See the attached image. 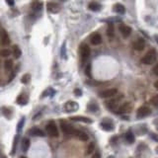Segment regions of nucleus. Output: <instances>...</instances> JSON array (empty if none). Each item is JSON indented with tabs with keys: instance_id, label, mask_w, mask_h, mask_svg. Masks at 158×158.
<instances>
[{
	"instance_id": "f257e3e1",
	"label": "nucleus",
	"mask_w": 158,
	"mask_h": 158,
	"mask_svg": "<svg viewBox=\"0 0 158 158\" xmlns=\"http://www.w3.org/2000/svg\"><path fill=\"white\" fill-rule=\"evenodd\" d=\"M157 59V52L152 48V50H149L147 52L144 54V57L141 59V62L142 63L146 64V65H150V64L154 63Z\"/></svg>"
},
{
	"instance_id": "f03ea898",
	"label": "nucleus",
	"mask_w": 158,
	"mask_h": 158,
	"mask_svg": "<svg viewBox=\"0 0 158 158\" xmlns=\"http://www.w3.org/2000/svg\"><path fill=\"white\" fill-rule=\"evenodd\" d=\"M46 131L50 136H52V138H57L59 136V129H57V125L53 122H50L46 125Z\"/></svg>"
},
{
	"instance_id": "7ed1b4c3",
	"label": "nucleus",
	"mask_w": 158,
	"mask_h": 158,
	"mask_svg": "<svg viewBox=\"0 0 158 158\" xmlns=\"http://www.w3.org/2000/svg\"><path fill=\"white\" fill-rule=\"evenodd\" d=\"M90 53H91V50H90L89 46L86 45V44H82L80 46V57L82 62H85L88 59V57H90Z\"/></svg>"
},
{
	"instance_id": "20e7f679",
	"label": "nucleus",
	"mask_w": 158,
	"mask_h": 158,
	"mask_svg": "<svg viewBox=\"0 0 158 158\" xmlns=\"http://www.w3.org/2000/svg\"><path fill=\"white\" fill-rule=\"evenodd\" d=\"M60 127H61L62 131L65 134H75L76 131H77L72 125L67 124L64 121H60Z\"/></svg>"
},
{
	"instance_id": "39448f33",
	"label": "nucleus",
	"mask_w": 158,
	"mask_h": 158,
	"mask_svg": "<svg viewBox=\"0 0 158 158\" xmlns=\"http://www.w3.org/2000/svg\"><path fill=\"white\" fill-rule=\"evenodd\" d=\"M118 90L116 88H111V89H106L103 90V91H100L99 92V96L101 98H112L115 95H117Z\"/></svg>"
},
{
	"instance_id": "423d86ee",
	"label": "nucleus",
	"mask_w": 158,
	"mask_h": 158,
	"mask_svg": "<svg viewBox=\"0 0 158 158\" xmlns=\"http://www.w3.org/2000/svg\"><path fill=\"white\" fill-rule=\"evenodd\" d=\"M150 114H151V110H150V108H148L147 106H141L140 108H138V112H136V115H138V118L148 117Z\"/></svg>"
},
{
	"instance_id": "0eeeda50",
	"label": "nucleus",
	"mask_w": 158,
	"mask_h": 158,
	"mask_svg": "<svg viewBox=\"0 0 158 158\" xmlns=\"http://www.w3.org/2000/svg\"><path fill=\"white\" fill-rule=\"evenodd\" d=\"M79 108V105L76 102L74 101H68L67 103H65L64 105V111L67 113H72V112H76Z\"/></svg>"
},
{
	"instance_id": "6e6552de",
	"label": "nucleus",
	"mask_w": 158,
	"mask_h": 158,
	"mask_svg": "<svg viewBox=\"0 0 158 158\" xmlns=\"http://www.w3.org/2000/svg\"><path fill=\"white\" fill-rule=\"evenodd\" d=\"M0 43L2 46H8L10 44V38H9L8 33L4 29L0 31Z\"/></svg>"
},
{
	"instance_id": "1a4fd4ad",
	"label": "nucleus",
	"mask_w": 158,
	"mask_h": 158,
	"mask_svg": "<svg viewBox=\"0 0 158 158\" xmlns=\"http://www.w3.org/2000/svg\"><path fill=\"white\" fill-rule=\"evenodd\" d=\"M118 29H120L121 34H122V36L124 37L125 39L129 38V37L131 36V27L127 26V25L122 24V25H120Z\"/></svg>"
},
{
	"instance_id": "9d476101",
	"label": "nucleus",
	"mask_w": 158,
	"mask_h": 158,
	"mask_svg": "<svg viewBox=\"0 0 158 158\" xmlns=\"http://www.w3.org/2000/svg\"><path fill=\"white\" fill-rule=\"evenodd\" d=\"M118 101L120 100L118 99H114V100H111V101L107 102V107L109 108V110L110 111H113V112H117L118 109L120 108V106H118Z\"/></svg>"
},
{
	"instance_id": "9b49d317",
	"label": "nucleus",
	"mask_w": 158,
	"mask_h": 158,
	"mask_svg": "<svg viewBox=\"0 0 158 158\" xmlns=\"http://www.w3.org/2000/svg\"><path fill=\"white\" fill-rule=\"evenodd\" d=\"M90 43L93 46H98L102 43V36L99 33H94L90 37Z\"/></svg>"
},
{
	"instance_id": "f8f14e48",
	"label": "nucleus",
	"mask_w": 158,
	"mask_h": 158,
	"mask_svg": "<svg viewBox=\"0 0 158 158\" xmlns=\"http://www.w3.org/2000/svg\"><path fill=\"white\" fill-rule=\"evenodd\" d=\"M46 9L50 13H57L60 9V6L57 3H54V2H48L46 4Z\"/></svg>"
},
{
	"instance_id": "ddd939ff",
	"label": "nucleus",
	"mask_w": 158,
	"mask_h": 158,
	"mask_svg": "<svg viewBox=\"0 0 158 158\" xmlns=\"http://www.w3.org/2000/svg\"><path fill=\"white\" fill-rule=\"evenodd\" d=\"M101 127L106 131H113V129H114V125L111 121L105 120L101 123Z\"/></svg>"
},
{
	"instance_id": "4468645a",
	"label": "nucleus",
	"mask_w": 158,
	"mask_h": 158,
	"mask_svg": "<svg viewBox=\"0 0 158 158\" xmlns=\"http://www.w3.org/2000/svg\"><path fill=\"white\" fill-rule=\"evenodd\" d=\"M131 110V104H129V103H124L123 105H121V106H120V108L118 109V111H117L116 113L120 115V114H124V113L129 112Z\"/></svg>"
},
{
	"instance_id": "2eb2a0df",
	"label": "nucleus",
	"mask_w": 158,
	"mask_h": 158,
	"mask_svg": "<svg viewBox=\"0 0 158 158\" xmlns=\"http://www.w3.org/2000/svg\"><path fill=\"white\" fill-rule=\"evenodd\" d=\"M144 46H145V41L143 39H138L133 44V48L136 50H138V52H141L144 48Z\"/></svg>"
},
{
	"instance_id": "dca6fc26",
	"label": "nucleus",
	"mask_w": 158,
	"mask_h": 158,
	"mask_svg": "<svg viewBox=\"0 0 158 158\" xmlns=\"http://www.w3.org/2000/svg\"><path fill=\"white\" fill-rule=\"evenodd\" d=\"M70 120L73 121V122H82V123H85V124H91V123H93V121L91 118H86V117H81V116L70 117Z\"/></svg>"
},
{
	"instance_id": "f3484780",
	"label": "nucleus",
	"mask_w": 158,
	"mask_h": 158,
	"mask_svg": "<svg viewBox=\"0 0 158 158\" xmlns=\"http://www.w3.org/2000/svg\"><path fill=\"white\" fill-rule=\"evenodd\" d=\"M31 8L34 11L42 10V8H43V1H41V0H34L31 4Z\"/></svg>"
},
{
	"instance_id": "a211bd4d",
	"label": "nucleus",
	"mask_w": 158,
	"mask_h": 158,
	"mask_svg": "<svg viewBox=\"0 0 158 158\" xmlns=\"http://www.w3.org/2000/svg\"><path fill=\"white\" fill-rule=\"evenodd\" d=\"M30 134L34 136H45L46 133L40 127H33V129H30Z\"/></svg>"
},
{
	"instance_id": "6ab92c4d",
	"label": "nucleus",
	"mask_w": 158,
	"mask_h": 158,
	"mask_svg": "<svg viewBox=\"0 0 158 158\" xmlns=\"http://www.w3.org/2000/svg\"><path fill=\"white\" fill-rule=\"evenodd\" d=\"M114 11L115 12H117L118 14H121V15H123V14L125 13V7L123 5V4L121 3H117L114 5Z\"/></svg>"
},
{
	"instance_id": "aec40b11",
	"label": "nucleus",
	"mask_w": 158,
	"mask_h": 158,
	"mask_svg": "<svg viewBox=\"0 0 158 158\" xmlns=\"http://www.w3.org/2000/svg\"><path fill=\"white\" fill-rule=\"evenodd\" d=\"M88 8H89L90 10H92V11H100L101 10V8H102V6H101V4L98 3V2L93 1L89 4V5H88Z\"/></svg>"
},
{
	"instance_id": "412c9836",
	"label": "nucleus",
	"mask_w": 158,
	"mask_h": 158,
	"mask_svg": "<svg viewBox=\"0 0 158 158\" xmlns=\"http://www.w3.org/2000/svg\"><path fill=\"white\" fill-rule=\"evenodd\" d=\"M125 141L127 143H133L134 142V134L132 133L131 131H127L125 136Z\"/></svg>"
},
{
	"instance_id": "4be33fe9",
	"label": "nucleus",
	"mask_w": 158,
	"mask_h": 158,
	"mask_svg": "<svg viewBox=\"0 0 158 158\" xmlns=\"http://www.w3.org/2000/svg\"><path fill=\"white\" fill-rule=\"evenodd\" d=\"M16 102H17L19 105H25V104H27V102H28V98H27V96H25L24 94H21L18 96Z\"/></svg>"
},
{
	"instance_id": "5701e85b",
	"label": "nucleus",
	"mask_w": 158,
	"mask_h": 158,
	"mask_svg": "<svg viewBox=\"0 0 158 158\" xmlns=\"http://www.w3.org/2000/svg\"><path fill=\"white\" fill-rule=\"evenodd\" d=\"M29 147H30V139L27 138H23V140H22V150L24 152H26V151H28Z\"/></svg>"
},
{
	"instance_id": "b1692460",
	"label": "nucleus",
	"mask_w": 158,
	"mask_h": 158,
	"mask_svg": "<svg viewBox=\"0 0 158 158\" xmlns=\"http://www.w3.org/2000/svg\"><path fill=\"white\" fill-rule=\"evenodd\" d=\"M75 136H77V138H78L79 139H80V140H82V141H86V140H88V139H89V138H88V136L85 133V132L80 131H76Z\"/></svg>"
},
{
	"instance_id": "393cba45",
	"label": "nucleus",
	"mask_w": 158,
	"mask_h": 158,
	"mask_svg": "<svg viewBox=\"0 0 158 158\" xmlns=\"http://www.w3.org/2000/svg\"><path fill=\"white\" fill-rule=\"evenodd\" d=\"M13 60L12 59H7L4 62V68H5L6 71H11L13 68Z\"/></svg>"
},
{
	"instance_id": "a878e982",
	"label": "nucleus",
	"mask_w": 158,
	"mask_h": 158,
	"mask_svg": "<svg viewBox=\"0 0 158 158\" xmlns=\"http://www.w3.org/2000/svg\"><path fill=\"white\" fill-rule=\"evenodd\" d=\"M13 54L16 59H19V57L22 55V50L18 46H13Z\"/></svg>"
},
{
	"instance_id": "bb28decb",
	"label": "nucleus",
	"mask_w": 158,
	"mask_h": 158,
	"mask_svg": "<svg viewBox=\"0 0 158 158\" xmlns=\"http://www.w3.org/2000/svg\"><path fill=\"white\" fill-rule=\"evenodd\" d=\"M11 53H12L11 50H9V48H3V50H0V57H10L11 55Z\"/></svg>"
},
{
	"instance_id": "cd10ccee",
	"label": "nucleus",
	"mask_w": 158,
	"mask_h": 158,
	"mask_svg": "<svg viewBox=\"0 0 158 158\" xmlns=\"http://www.w3.org/2000/svg\"><path fill=\"white\" fill-rule=\"evenodd\" d=\"M30 80H31V75H30L29 73L23 75V77L21 78V82H22L23 84H28V83L30 82Z\"/></svg>"
},
{
	"instance_id": "c85d7f7f",
	"label": "nucleus",
	"mask_w": 158,
	"mask_h": 158,
	"mask_svg": "<svg viewBox=\"0 0 158 158\" xmlns=\"http://www.w3.org/2000/svg\"><path fill=\"white\" fill-rule=\"evenodd\" d=\"M18 139H19V136H16L15 138H14V141H13V146H12V151H11V153H12V154H14V153L16 152V149H17Z\"/></svg>"
},
{
	"instance_id": "c756f323",
	"label": "nucleus",
	"mask_w": 158,
	"mask_h": 158,
	"mask_svg": "<svg viewBox=\"0 0 158 158\" xmlns=\"http://www.w3.org/2000/svg\"><path fill=\"white\" fill-rule=\"evenodd\" d=\"M25 121H26V118H22L19 121V123H18V125H17V132H21V131H22L23 125H24V124H25Z\"/></svg>"
},
{
	"instance_id": "7c9ffc66",
	"label": "nucleus",
	"mask_w": 158,
	"mask_h": 158,
	"mask_svg": "<svg viewBox=\"0 0 158 158\" xmlns=\"http://www.w3.org/2000/svg\"><path fill=\"white\" fill-rule=\"evenodd\" d=\"M107 34H108V37L109 38H113L114 37V26L112 24H110L108 26V30H107Z\"/></svg>"
},
{
	"instance_id": "2f4dec72",
	"label": "nucleus",
	"mask_w": 158,
	"mask_h": 158,
	"mask_svg": "<svg viewBox=\"0 0 158 158\" xmlns=\"http://www.w3.org/2000/svg\"><path fill=\"white\" fill-rule=\"evenodd\" d=\"M94 149H95V143L91 142L89 145L87 146V150H86V153H87V154H91V153L94 151Z\"/></svg>"
},
{
	"instance_id": "473e14b6",
	"label": "nucleus",
	"mask_w": 158,
	"mask_h": 158,
	"mask_svg": "<svg viewBox=\"0 0 158 158\" xmlns=\"http://www.w3.org/2000/svg\"><path fill=\"white\" fill-rule=\"evenodd\" d=\"M85 74L87 77L91 78L92 77V73H91V64H87V66H86L85 68Z\"/></svg>"
},
{
	"instance_id": "72a5a7b5",
	"label": "nucleus",
	"mask_w": 158,
	"mask_h": 158,
	"mask_svg": "<svg viewBox=\"0 0 158 158\" xmlns=\"http://www.w3.org/2000/svg\"><path fill=\"white\" fill-rule=\"evenodd\" d=\"M88 109H89V111H92V112H95V111L98 110V105L95 103H91L88 105Z\"/></svg>"
},
{
	"instance_id": "f704fd0d",
	"label": "nucleus",
	"mask_w": 158,
	"mask_h": 158,
	"mask_svg": "<svg viewBox=\"0 0 158 158\" xmlns=\"http://www.w3.org/2000/svg\"><path fill=\"white\" fill-rule=\"evenodd\" d=\"M151 104H152L153 106L158 107V94H157V95H155L154 97H152V99H151Z\"/></svg>"
},
{
	"instance_id": "c9c22d12",
	"label": "nucleus",
	"mask_w": 158,
	"mask_h": 158,
	"mask_svg": "<svg viewBox=\"0 0 158 158\" xmlns=\"http://www.w3.org/2000/svg\"><path fill=\"white\" fill-rule=\"evenodd\" d=\"M74 94H75V96L79 97V96H81V95H82V91H81L80 89H75V90H74Z\"/></svg>"
},
{
	"instance_id": "e433bc0d",
	"label": "nucleus",
	"mask_w": 158,
	"mask_h": 158,
	"mask_svg": "<svg viewBox=\"0 0 158 158\" xmlns=\"http://www.w3.org/2000/svg\"><path fill=\"white\" fill-rule=\"evenodd\" d=\"M153 73L156 76H158V62L156 63V65L154 66V68H153Z\"/></svg>"
},
{
	"instance_id": "4c0bfd02",
	"label": "nucleus",
	"mask_w": 158,
	"mask_h": 158,
	"mask_svg": "<svg viewBox=\"0 0 158 158\" xmlns=\"http://www.w3.org/2000/svg\"><path fill=\"white\" fill-rule=\"evenodd\" d=\"M91 158H101V155H100L99 152H96V153H94V154L92 155Z\"/></svg>"
},
{
	"instance_id": "58836bf2",
	"label": "nucleus",
	"mask_w": 158,
	"mask_h": 158,
	"mask_svg": "<svg viewBox=\"0 0 158 158\" xmlns=\"http://www.w3.org/2000/svg\"><path fill=\"white\" fill-rule=\"evenodd\" d=\"M151 138H154V140L158 141V136H156V134H154V133H153V134H151Z\"/></svg>"
},
{
	"instance_id": "ea45409f",
	"label": "nucleus",
	"mask_w": 158,
	"mask_h": 158,
	"mask_svg": "<svg viewBox=\"0 0 158 158\" xmlns=\"http://www.w3.org/2000/svg\"><path fill=\"white\" fill-rule=\"evenodd\" d=\"M6 1H7V3H8L9 5H13V4H14L13 0H6Z\"/></svg>"
},
{
	"instance_id": "a19ab883",
	"label": "nucleus",
	"mask_w": 158,
	"mask_h": 158,
	"mask_svg": "<svg viewBox=\"0 0 158 158\" xmlns=\"http://www.w3.org/2000/svg\"><path fill=\"white\" fill-rule=\"evenodd\" d=\"M154 87L158 90V81H156V82L154 83Z\"/></svg>"
},
{
	"instance_id": "79ce46f5",
	"label": "nucleus",
	"mask_w": 158,
	"mask_h": 158,
	"mask_svg": "<svg viewBox=\"0 0 158 158\" xmlns=\"http://www.w3.org/2000/svg\"><path fill=\"white\" fill-rule=\"evenodd\" d=\"M156 152L158 153V146H157V147H156Z\"/></svg>"
},
{
	"instance_id": "37998d69",
	"label": "nucleus",
	"mask_w": 158,
	"mask_h": 158,
	"mask_svg": "<svg viewBox=\"0 0 158 158\" xmlns=\"http://www.w3.org/2000/svg\"><path fill=\"white\" fill-rule=\"evenodd\" d=\"M20 158H27V157H25V156H22V157H20Z\"/></svg>"
}]
</instances>
